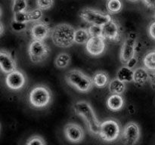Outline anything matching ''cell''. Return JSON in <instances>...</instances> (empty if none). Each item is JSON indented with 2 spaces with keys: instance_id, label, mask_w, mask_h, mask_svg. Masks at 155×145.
<instances>
[{
  "instance_id": "cell-3",
  "label": "cell",
  "mask_w": 155,
  "mask_h": 145,
  "mask_svg": "<svg viewBox=\"0 0 155 145\" xmlns=\"http://www.w3.org/2000/svg\"><path fill=\"white\" fill-rule=\"evenodd\" d=\"M52 92L47 85L39 84L35 85L29 92L28 101L32 107L44 109L52 102Z\"/></svg>"
},
{
  "instance_id": "cell-29",
  "label": "cell",
  "mask_w": 155,
  "mask_h": 145,
  "mask_svg": "<svg viewBox=\"0 0 155 145\" xmlns=\"http://www.w3.org/2000/svg\"><path fill=\"white\" fill-rule=\"evenodd\" d=\"M11 27H12V30L16 33H22V32L25 31L27 28V24L26 23H21L18 21H13L11 23Z\"/></svg>"
},
{
  "instance_id": "cell-12",
  "label": "cell",
  "mask_w": 155,
  "mask_h": 145,
  "mask_svg": "<svg viewBox=\"0 0 155 145\" xmlns=\"http://www.w3.org/2000/svg\"><path fill=\"white\" fill-rule=\"evenodd\" d=\"M86 49L92 56L98 57L101 55L106 49L105 39L103 36L90 37L86 44Z\"/></svg>"
},
{
  "instance_id": "cell-15",
  "label": "cell",
  "mask_w": 155,
  "mask_h": 145,
  "mask_svg": "<svg viewBox=\"0 0 155 145\" xmlns=\"http://www.w3.org/2000/svg\"><path fill=\"white\" fill-rule=\"evenodd\" d=\"M102 36L107 40L118 42L121 37V30L119 24L112 19L102 26Z\"/></svg>"
},
{
  "instance_id": "cell-13",
  "label": "cell",
  "mask_w": 155,
  "mask_h": 145,
  "mask_svg": "<svg viewBox=\"0 0 155 145\" xmlns=\"http://www.w3.org/2000/svg\"><path fill=\"white\" fill-rule=\"evenodd\" d=\"M43 16V13L41 9L36 8L31 11H24L21 12L14 13L13 20L21 23L28 24L30 22H38L40 21Z\"/></svg>"
},
{
  "instance_id": "cell-14",
  "label": "cell",
  "mask_w": 155,
  "mask_h": 145,
  "mask_svg": "<svg viewBox=\"0 0 155 145\" xmlns=\"http://www.w3.org/2000/svg\"><path fill=\"white\" fill-rule=\"evenodd\" d=\"M51 28L47 23L43 21L35 22L30 29V36L33 40L45 41L51 35Z\"/></svg>"
},
{
  "instance_id": "cell-30",
  "label": "cell",
  "mask_w": 155,
  "mask_h": 145,
  "mask_svg": "<svg viewBox=\"0 0 155 145\" xmlns=\"http://www.w3.org/2000/svg\"><path fill=\"white\" fill-rule=\"evenodd\" d=\"M88 31H89L91 37L103 36H102V26L90 25L89 27H88Z\"/></svg>"
},
{
  "instance_id": "cell-28",
  "label": "cell",
  "mask_w": 155,
  "mask_h": 145,
  "mask_svg": "<svg viewBox=\"0 0 155 145\" xmlns=\"http://www.w3.org/2000/svg\"><path fill=\"white\" fill-rule=\"evenodd\" d=\"M54 0H36V6L42 11H47L51 8L54 5Z\"/></svg>"
},
{
  "instance_id": "cell-35",
  "label": "cell",
  "mask_w": 155,
  "mask_h": 145,
  "mask_svg": "<svg viewBox=\"0 0 155 145\" xmlns=\"http://www.w3.org/2000/svg\"><path fill=\"white\" fill-rule=\"evenodd\" d=\"M0 27H1V31H0V33H1V36H2L3 33H4V27H3L2 23H1V24H0Z\"/></svg>"
},
{
  "instance_id": "cell-22",
  "label": "cell",
  "mask_w": 155,
  "mask_h": 145,
  "mask_svg": "<svg viewBox=\"0 0 155 145\" xmlns=\"http://www.w3.org/2000/svg\"><path fill=\"white\" fill-rule=\"evenodd\" d=\"M90 37L88 29L80 28L76 30L75 34H74V41H75V43L83 45V44H86Z\"/></svg>"
},
{
  "instance_id": "cell-10",
  "label": "cell",
  "mask_w": 155,
  "mask_h": 145,
  "mask_svg": "<svg viewBox=\"0 0 155 145\" xmlns=\"http://www.w3.org/2000/svg\"><path fill=\"white\" fill-rule=\"evenodd\" d=\"M137 48V36L134 33H130L125 39L122 44L120 52V59L121 62L127 64V62L135 57Z\"/></svg>"
},
{
  "instance_id": "cell-36",
  "label": "cell",
  "mask_w": 155,
  "mask_h": 145,
  "mask_svg": "<svg viewBox=\"0 0 155 145\" xmlns=\"http://www.w3.org/2000/svg\"><path fill=\"white\" fill-rule=\"evenodd\" d=\"M130 1H131V2H137V1H139V0H130Z\"/></svg>"
},
{
  "instance_id": "cell-26",
  "label": "cell",
  "mask_w": 155,
  "mask_h": 145,
  "mask_svg": "<svg viewBox=\"0 0 155 145\" xmlns=\"http://www.w3.org/2000/svg\"><path fill=\"white\" fill-rule=\"evenodd\" d=\"M24 145H47V142L40 134H33L27 139Z\"/></svg>"
},
{
  "instance_id": "cell-21",
  "label": "cell",
  "mask_w": 155,
  "mask_h": 145,
  "mask_svg": "<svg viewBox=\"0 0 155 145\" xmlns=\"http://www.w3.org/2000/svg\"><path fill=\"white\" fill-rule=\"evenodd\" d=\"M133 74H134V70L125 65L124 66H121L118 69L117 72V78L125 83L131 82L133 81Z\"/></svg>"
},
{
  "instance_id": "cell-2",
  "label": "cell",
  "mask_w": 155,
  "mask_h": 145,
  "mask_svg": "<svg viewBox=\"0 0 155 145\" xmlns=\"http://www.w3.org/2000/svg\"><path fill=\"white\" fill-rule=\"evenodd\" d=\"M76 30L70 24L63 23L53 27L51 31V39L54 45L59 48H69L74 43Z\"/></svg>"
},
{
  "instance_id": "cell-9",
  "label": "cell",
  "mask_w": 155,
  "mask_h": 145,
  "mask_svg": "<svg viewBox=\"0 0 155 145\" xmlns=\"http://www.w3.org/2000/svg\"><path fill=\"white\" fill-rule=\"evenodd\" d=\"M64 135L68 141L74 144H78L83 141L85 131L83 127L78 123L70 122L64 126Z\"/></svg>"
},
{
  "instance_id": "cell-31",
  "label": "cell",
  "mask_w": 155,
  "mask_h": 145,
  "mask_svg": "<svg viewBox=\"0 0 155 145\" xmlns=\"http://www.w3.org/2000/svg\"><path fill=\"white\" fill-rule=\"evenodd\" d=\"M137 63H138V59L137 57L135 56V57H133V58L130 59V60L127 62L126 65H127V66H129L130 68H131V69H133V67H135V66H136Z\"/></svg>"
},
{
  "instance_id": "cell-24",
  "label": "cell",
  "mask_w": 155,
  "mask_h": 145,
  "mask_svg": "<svg viewBox=\"0 0 155 145\" xmlns=\"http://www.w3.org/2000/svg\"><path fill=\"white\" fill-rule=\"evenodd\" d=\"M144 67L148 71H155V51L147 53L143 58Z\"/></svg>"
},
{
  "instance_id": "cell-19",
  "label": "cell",
  "mask_w": 155,
  "mask_h": 145,
  "mask_svg": "<svg viewBox=\"0 0 155 145\" xmlns=\"http://www.w3.org/2000/svg\"><path fill=\"white\" fill-rule=\"evenodd\" d=\"M150 72L145 67H138L134 69L133 82L139 85H143L149 81Z\"/></svg>"
},
{
  "instance_id": "cell-27",
  "label": "cell",
  "mask_w": 155,
  "mask_h": 145,
  "mask_svg": "<svg viewBox=\"0 0 155 145\" xmlns=\"http://www.w3.org/2000/svg\"><path fill=\"white\" fill-rule=\"evenodd\" d=\"M27 0H15L12 4V11L13 13L21 12L27 11Z\"/></svg>"
},
{
  "instance_id": "cell-32",
  "label": "cell",
  "mask_w": 155,
  "mask_h": 145,
  "mask_svg": "<svg viewBox=\"0 0 155 145\" xmlns=\"http://www.w3.org/2000/svg\"><path fill=\"white\" fill-rule=\"evenodd\" d=\"M148 33L152 39H155V21L151 23L148 27Z\"/></svg>"
},
{
  "instance_id": "cell-20",
  "label": "cell",
  "mask_w": 155,
  "mask_h": 145,
  "mask_svg": "<svg viewBox=\"0 0 155 145\" xmlns=\"http://www.w3.org/2000/svg\"><path fill=\"white\" fill-rule=\"evenodd\" d=\"M127 86L126 83L120 80L118 78H114L110 81L108 84L109 92L111 94H116V95H122L126 91Z\"/></svg>"
},
{
  "instance_id": "cell-5",
  "label": "cell",
  "mask_w": 155,
  "mask_h": 145,
  "mask_svg": "<svg viewBox=\"0 0 155 145\" xmlns=\"http://www.w3.org/2000/svg\"><path fill=\"white\" fill-rule=\"evenodd\" d=\"M121 133L120 123L117 119H107L101 122L98 137L105 143H112L119 140Z\"/></svg>"
},
{
  "instance_id": "cell-33",
  "label": "cell",
  "mask_w": 155,
  "mask_h": 145,
  "mask_svg": "<svg viewBox=\"0 0 155 145\" xmlns=\"http://www.w3.org/2000/svg\"><path fill=\"white\" fill-rule=\"evenodd\" d=\"M149 82L151 89H152L153 90H155V71L150 72Z\"/></svg>"
},
{
  "instance_id": "cell-37",
  "label": "cell",
  "mask_w": 155,
  "mask_h": 145,
  "mask_svg": "<svg viewBox=\"0 0 155 145\" xmlns=\"http://www.w3.org/2000/svg\"><path fill=\"white\" fill-rule=\"evenodd\" d=\"M106 1H107H107H109V0H106Z\"/></svg>"
},
{
  "instance_id": "cell-23",
  "label": "cell",
  "mask_w": 155,
  "mask_h": 145,
  "mask_svg": "<svg viewBox=\"0 0 155 145\" xmlns=\"http://www.w3.org/2000/svg\"><path fill=\"white\" fill-rule=\"evenodd\" d=\"M71 61V55L66 52H62L60 53L56 57L55 60H54V64H55L56 67L59 68V69H64L69 66Z\"/></svg>"
},
{
  "instance_id": "cell-16",
  "label": "cell",
  "mask_w": 155,
  "mask_h": 145,
  "mask_svg": "<svg viewBox=\"0 0 155 145\" xmlns=\"http://www.w3.org/2000/svg\"><path fill=\"white\" fill-rule=\"evenodd\" d=\"M0 66L2 72L6 75L18 69V64L13 56L3 49L0 51Z\"/></svg>"
},
{
  "instance_id": "cell-7",
  "label": "cell",
  "mask_w": 155,
  "mask_h": 145,
  "mask_svg": "<svg viewBox=\"0 0 155 145\" xmlns=\"http://www.w3.org/2000/svg\"><path fill=\"white\" fill-rule=\"evenodd\" d=\"M50 54V48L44 41L33 40L28 46V56L33 63L45 61Z\"/></svg>"
},
{
  "instance_id": "cell-34",
  "label": "cell",
  "mask_w": 155,
  "mask_h": 145,
  "mask_svg": "<svg viewBox=\"0 0 155 145\" xmlns=\"http://www.w3.org/2000/svg\"><path fill=\"white\" fill-rule=\"evenodd\" d=\"M144 4L150 8H155V0H142Z\"/></svg>"
},
{
  "instance_id": "cell-6",
  "label": "cell",
  "mask_w": 155,
  "mask_h": 145,
  "mask_svg": "<svg viewBox=\"0 0 155 145\" xmlns=\"http://www.w3.org/2000/svg\"><path fill=\"white\" fill-rule=\"evenodd\" d=\"M80 17L83 21L90 25L104 26L112 20L109 13H105L92 8L82 9L80 12Z\"/></svg>"
},
{
  "instance_id": "cell-1",
  "label": "cell",
  "mask_w": 155,
  "mask_h": 145,
  "mask_svg": "<svg viewBox=\"0 0 155 145\" xmlns=\"http://www.w3.org/2000/svg\"><path fill=\"white\" fill-rule=\"evenodd\" d=\"M73 110L77 116L83 118L90 134L98 136L101 122L91 104L86 101H77L73 106Z\"/></svg>"
},
{
  "instance_id": "cell-38",
  "label": "cell",
  "mask_w": 155,
  "mask_h": 145,
  "mask_svg": "<svg viewBox=\"0 0 155 145\" xmlns=\"http://www.w3.org/2000/svg\"><path fill=\"white\" fill-rule=\"evenodd\" d=\"M13 1H15V0H13Z\"/></svg>"
},
{
  "instance_id": "cell-18",
  "label": "cell",
  "mask_w": 155,
  "mask_h": 145,
  "mask_svg": "<svg viewBox=\"0 0 155 145\" xmlns=\"http://www.w3.org/2000/svg\"><path fill=\"white\" fill-rule=\"evenodd\" d=\"M92 79L94 85L97 88H100V89H102V88L108 85L110 81L109 75L104 71L95 72L92 76Z\"/></svg>"
},
{
  "instance_id": "cell-11",
  "label": "cell",
  "mask_w": 155,
  "mask_h": 145,
  "mask_svg": "<svg viewBox=\"0 0 155 145\" xmlns=\"http://www.w3.org/2000/svg\"><path fill=\"white\" fill-rule=\"evenodd\" d=\"M5 82L10 90L20 91L25 87L27 78L22 71L16 69L6 75Z\"/></svg>"
},
{
  "instance_id": "cell-4",
  "label": "cell",
  "mask_w": 155,
  "mask_h": 145,
  "mask_svg": "<svg viewBox=\"0 0 155 145\" xmlns=\"http://www.w3.org/2000/svg\"><path fill=\"white\" fill-rule=\"evenodd\" d=\"M65 81L71 87L81 93L90 92L94 85L91 77L83 71L77 69H71L67 72Z\"/></svg>"
},
{
  "instance_id": "cell-8",
  "label": "cell",
  "mask_w": 155,
  "mask_h": 145,
  "mask_svg": "<svg viewBox=\"0 0 155 145\" xmlns=\"http://www.w3.org/2000/svg\"><path fill=\"white\" fill-rule=\"evenodd\" d=\"M142 131L139 124L136 122H129L122 129L121 141L124 145H137L141 140Z\"/></svg>"
},
{
  "instance_id": "cell-17",
  "label": "cell",
  "mask_w": 155,
  "mask_h": 145,
  "mask_svg": "<svg viewBox=\"0 0 155 145\" xmlns=\"http://www.w3.org/2000/svg\"><path fill=\"white\" fill-rule=\"evenodd\" d=\"M107 107L113 112H117L122 110L125 105V101L121 95L112 94L107 98L106 101Z\"/></svg>"
},
{
  "instance_id": "cell-25",
  "label": "cell",
  "mask_w": 155,
  "mask_h": 145,
  "mask_svg": "<svg viewBox=\"0 0 155 145\" xmlns=\"http://www.w3.org/2000/svg\"><path fill=\"white\" fill-rule=\"evenodd\" d=\"M107 11L109 14H118L123 8V3L120 0H109L106 4Z\"/></svg>"
}]
</instances>
